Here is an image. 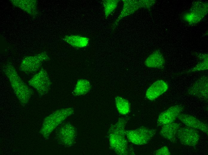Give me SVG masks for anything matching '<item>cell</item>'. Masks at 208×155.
Listing matches in <instances>:
<instances>
[{
  "label": "cell",
  "mask_w": 208,
  "mask_h": 155,
  "mask_svg": "<svg viewBox=\"0 0 208 155\" xmlns=\"http://www.w3.org/2000/svg\"><path fill=\"white\" fill-rule=\"evenodd\" d=\"M208 78L203 76L195 82L188 92L191 95L205 100L208 99Z\"/></svg>",
  "instance_id": "11"
},
{
  "label": "cell",
  "mask_w": 208,
  "mask_h": 155,
  "mask_svg": "<svg viewBox=\"0 0 208 155\" xmlns=\"http://www.w3.org/2000/svg\"><path fill=\"white\" fill-rule=\"evenodd\" d=\"M201 61L199 62L193 68L190 69L187 72L188 73L207 70L208 69V60Z\"/></svg>",
  "instance_id": "22"
},
{
  "label": "cell",
  "mask_w": 208,
  "mask_h": 155,
  "mask_svg": "<svg viewBox=\"0 0 208 155\" xmlns=\"http://www.w3.org/2000/svg\"><path fill=\"white\" fill-rule=\"evenodd\" d=\"M119 1L118 0H105L103 1L105 17L107 18L110 15L116 8Z\"/></svg>",
  "instance_id": "21"
},
{
  "label": "cell",
  "mask_w": 208,
  "mask_h": 155,
  "mask_svg": "<svg viewBox=\"0 0 208 155\" xmlns=\"http://www.w3.org/2000/svg\"><path fill=\"white\" fill-rule=\"evenodd\" d=\"M12 4L31 15L37 13L36 0H11Z\"/></svg>",
  "instance_id": "18"
},
{
  "label": "cell",
  "mask_w": 208,
  "mask_h": 155,
  "mask_svg": "<svg viewBox=\"0 0 208 155\" xmlns=\"http://www.w3.org/2000/svg\"><path fill=\"white\" fill-rule=\"evenodd\" d=\"M74 112L72 107L60 109L53 112L44 119L40 133L44 138H48L53 131Z\"/></svg>",
  "instance_id": "3"
},
{
  "label": "cell",
  "mask_w": 208,
  "mask_h": 155,
  "mask_svg": "<svg viewBox=\"0 0 208 155\" xmlns=\"http://www.w3.org/2000/svg\"><path fill=\"white\" fill-rule=\"evenodd\" d=\"M180 127V124L172 123L162 126L160 134L164 138L171 142H175L176 133Z\"/></svg>",
  "instance_id": "16"
},
{
  "label": "cell",
  "mask_w": 208,
  "mask_h": 155,
  "mask_svg": "<svg viewBox=\"0 0 208 155\" xmlns=\"http://www.w3.org/2000/svg\"><path fill=\"white\" fill-rule=\"evenodd\" d=\"M91 85L90 82L85 79H80L77 81L74 90V94L79 96L87 94L91 90Z\"/></svg>",
  "instance_id": "19"
},
{
  "label": "cell",
  "mask_w": 208,
  "mask_h": 155,
  "mask_svg": "<svg viewBox=\"0 0 208 155\" xmlns=\"http://www.w3.org/2000/svg\"><path fill=\"white\" fill-rule=\"evenodd\" d=\"M177 118L186 126L197 130H200L208 135V125L193 116L181 113Z\"/></svg>",
  "instance_id": "13"
},
{
  "label": "cell",
  "mask_w": 208,
  "mask_h": 155,
  "mask_svg": "<svg viewBox=\"0 0 208 155\" xmlns=\"http://www.w3.org/2000/svg\"><path fill=\"white\" fill-rule=\"evenodd\" d=\"M168 85L167 83L162 80H158L153 83L147 89L146 97L152 101L157 98L167 91Z\"/></svg>",
  "instance_id": "14"
},
{
  "label": "cell",
  "mask_w": 208,
  "mask_h": 155,
  "mask_svg": "<svg viewBox=\"0 0 208 155\" xmlns=\"http://www.w3.org/2000/svg\"><path fill=\"white\" fill-rule=\"evenodd\" d=\"M154 154L156 155H169L170 152L168 147L164 146L156 151L154 153Z\"/></svg>",
  "instance_id": "23"
},
{
  "label": "cell",
  "mask_w": 208,
  "mask_h": 155,
  "mask_svg": "<svg viewBox=\"0 0 208 155\" xmlns=\"http://www.w3.org/2000/svg\"><path fill=\"white\" fill-rule=\"evenodd\" d=\"M156 130L144 126L126 131V137L129 141L136 145L147 144L156 133Z\"/></svg>",
  "instance_id": "4"
},
{
  "label": "cell",
  "mask_w": 208,
  "mask_h": 155,
  "mask_svg": "<svg viewBox=\"0 0 208 155\" xmlns=\"http://www.w3.org/2000/svg\"><path fill=\"white\" fill-rule=\"evenodd\" d=\"M56 136L60 144L66 147H71L75 142L77 136L76 129L71 123H66L57 130Z\"/></svg>",
  "instance_id": "8"
},
{
  "label": "cell",
  "mask_w": 208,
  "mask_h": 155,
  "mask_svg": "<svg viewBox=\"0 0 208 155\" xmlns=\"http://www.w3.org/2000/svg\"><path fill=\"white\" fill-rule=\"evenodd\" d=\"M115 100L117 109L120 114L125 115L129 113L130 105L127 100L118 96L115 97Z\"/></svg>",
  "instance_id": "20"
},
{
  "label": "cell",
  "mask_w": 208,
  "mask_h": 155,
  "mask_svg": "<svg viewBox=\"0 0 208 155\" xmlns=\"http://www.w3.org/2000/svg\"><path fill=\"white\" fill-rule=\"evenodd\" d=\"M176 136L181 144L189 146L196 145L200 137L198 130L187 126L180 128Z\"/></svg>",
  "instance_id": "9"
},
{
  "label": "cell",
  "mask_w": 208,
  "mask_h": 155,
  "mask_svg": "<svg viewBox=\"0 0 208 155\" xmlns=\"http://www.w3.org/2000/svg\"><path fill=\"white\" fill-rule=\"evenodd\" d=\"M122 1L123 3V7L120 15L113 24V30L119 21L124 17L133 13L139 8H149L154 4L153 0H123Z\"/></svg>",
  "instance_id": "5"
},
{
  "label": "cell",
  "mask_w": 208,
  "mask_h": 155,
  "mask_svg": "<svg viewBox=\"0 0 208 155\" xmlns=\"http://www.w3.org/2000/svg\"><path fill=\"white\" fill-rule=\"evenodd\" d=\"M49 59L48 54L45 52H41L34 56L25 57L22 61L19 69L27 74L35 72L39 69L42 63L48 61Z\"/></svg>",
  "instance_id": "6"
},
{
  "label": "cell",
  "mask_w": 208,
  "mask_h": 155,
  "mask_svg": "<svg viewBox=\"0 0 208 155\" xmlns=\"http://www.w3.org/2000/svg\"><path fill=\"white\" fill-rule=\"evenodd\" d=\"M3 71L9 80L13 92L21 104L23 106L27 104L31 96V89L21 79L12 64H6L3 67Z\"/></svg>",
  "instance_id": "2"
},
{
  "label": "cell",
  "mask_w": 208,
  "mask_h": 155,
  "mask_svg": "<svg viewBox=\"0 0 208 155\" xmlns=\"http://www.w3.org/2000/svg\"><path fill=\"white\" fill-rule=\"evenodd\" d=\"M63 40L73 47L83 48L87 46L89 39L86 37L78 35H71L65 36Z\"/></svg>",
  "instance_id": "17"
},
{
  "label": "cell",
  "mask_w": 208,
  "mask_h": 155,
  "mask_svg": "<svg viewBox=\"0 0 208 155\" xmlns=\"http://www.w3.org/2000/svg\"><path fill=\"white\" fill-rule=\"evenodd\" d=\"M127 121L126 117L120 118L115 124L111 126L108 132L110 146L118 155L128 154V143L125 129Z\"/></svg>",
  "instance_id": "1"
},
{
  "label": "cell",
  "mask_w": 208,
  "mask_h": 155,
  "mask_svg": "<svg viewBox=\"0 0 208 155\" xmlns=\"http://www.w3.org/2000/svg\"><path fill=\"white\" fill-rule=\"evenodd\" d=\"M165 60L159 50L154 51L146 60L144 64L146 66L159 69H163L165 66Z\"/></svg>",
  "instance_id": "15"
},
{
  "label": "cell",
  "mask_w": 208,
  "mask_h": 155,
  "mask_svg": "<svg viewBox=\"0 0 208 155\" xmlns=\"http://www.w3.org/2000/svg\"><path fill=\"white\" fill-rule=\"evenodd\" d=\"M183 109V106L176 105L172 106L162 112L158 118L157 126H163L173 122Z\"/></svg>",
  "instance_id": "12"
},
{
  "label": "cell",
  "mask_w": 208,
  "mask_h": 155,
  "mask_svg": "<svg viewBox=\"0 0 208 155\" xmlns=\"http://www.w3.org/2000/svg\"><path fill=\"white\" fill-rule=\"evenodd\" d=\"M207 4L195 3L190 10L183 16L184 19L190 24L198 23L207 13Z\"/></svg>",
  "instance_id": "10"
},
{
  "label": "cell",
  "mask_w": 208,
  "mask_h": 155,
  "mask_svg": "<svg viewBox=\"0 0 208 155\" xmlns=\"http://www.w3.org/2000/svg\"><path fill=\"white\" fill-rule=\"evenodd\" d=\"M51 84L48 74L43 69L35 74L28 81L29 85L34 88L40 96L47 93Z\"/></svg>",
  "instance_id": "7"
}]
</instances>
